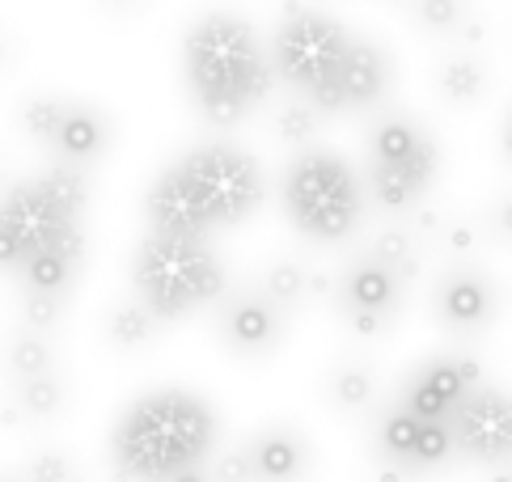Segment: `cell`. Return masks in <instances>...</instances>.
Here are the masks:
<instances>
[{"mask_svg": "<svg viewBox=\"0 0 512 482\" xmlns=\"http://www.w3.org/2000/svg\"><path fill=\"white\" fill-rule=\"evenodd\" d=\"M216 330H221L225 347L237 351V356H263L284 335V309L263 288L233 292V296H221Z\"/></svg>", "mask_w": 512, "mask_h": 482, "instance_id": "14", "label": "cell"}, {"mask_svg": "<svg viewBox=\"0 0 512 482\" xmlns=\"http://www.w3.org/2000/svg\"><path fill=\"white\" fill-rule=\"evenodd\" d=\"M221 444L216 406L182 385L149 389L123 406L111 428V474L115 482H174L208 470Z\"/></svg>", "mask_w": 512, "mask_h": 482, "instance_id": "4", "label": "cell"}, {"mask_svg": "<svg viewBox=\"0 0 512 482\" xmlns=\"http://www.w3.org/2000/svg\"><path fill=\"white\" fill-rule=\"evenodd\" d=\"M479 385H483V364L479 360L436 356V360H424L407 377V385H402L394 406H402L407 415H419V419L449 423L457 415V406H462Z\"/></svg>", "mask_w": 512, "mask_h": 482, "instance_id": "12", "label": "cell"}, {"mask_svg": "<svg viewBox=\"0 0 512 482\" xmlns=\"http://www.w3.org/2000/svg\"><path fill=\"white\" fill-rule=\"evenodd\" d=\"M411 17L436 39H453L466 26V0H411Z\"/></svg>", "mask_w": 512, "mask_h": 482, "instance_id": "18", "label": "cell"}, {"mask_svg": "<svg viewBox=\"0 0 512 482\" xmlns=\"http://www.w3.org/2000/svg\"><path fill=\"white\" fill-rule=\"evenodd\" d=\"M377 444H381V457L402 474H428L436 466H445L449 457H457L449 423L407 415L402 406H390V415L381 419Z\"/></svg>", "mask_w": 512, "mask_h": 482, "instance_id": "13", "label": "cell"}, {"mask_svg": "<svg viewBox=\"0 0 512 482\" xmlns=\"http://www.w3.org/2000/svg\"><path fill=\"white\" fill-rule=\"evenodd\" d=\"M318 110L314 106H305V102H284L280 106V115H276V132H280V140H288V144H309L314 140V132H318Z\"/></svg>", "mask_w": 512, "mask_h": 482, "instance_id": "24", "label": "cell"}, {"mask_svg": "<svg viewBox=\"0 0 512 482\" xmlns=\"http://www.w3.org/2000/svg\"><path fill=\"white\" fill-rule=\"evenodd\" d=\"M496 220H500V233H504V237H512V199H508L504 208L496 212Z\"/></svg>", "mask_w": 512, "mask_h": 482, "instance_id": "26", "label": "cell"}, {"mask_svg": "<svg viewBox=\"0 0 512 482\" xmlns=\"http://www.w3.org/2000/svg\"><path fill=\"white\" fill-rule=\"evenodd\" d=\"M496 284L474 267L445 271V280L436 284V318H441L457 335H474V330L491 326L496 318Z\"/></svg>", "mask_w": 512, "mask_h": 482, "instance_id": "15", "label": "cell"}, {"mask_svg": "<svg viewBox=\"0 0 512 482\" xmlns=\"http://www.w3.org/2000/svg\"><path fill=\"white\" fill-rule=\"evenodd\" d=\"M246 466H250V482H301L309 474V444L305 436H297L292 428H263L254 432L246 444Z\"/></svg>", "mask_w": 512, "mask_h": 482, "instance_id": "16", "label": "cell"}, {"mask_svg": "<svg viewBox=\"0 0 512 482\" xmlns=\"http://www.w3.org/2000/svg\"><path fill=\"white\" fill-rule=\"evenodd\" d=\"M284 216L305 241L335 246L352 237L364 216V187L352 161H343L331 148H305L284 170L280 182Z\"/></svg>", "mask_w": 512, "mask_h": 482, "instance_id": "7", "label": "cell"}, {"mask_svg": "<svg viewBox=\"0 0 512 482\" xmlns=\"http://www.w3.org/2000/svg\"><path fill=\"white\" fill-rule=\"evenodd\" d=\"M407 296V275L394 271L386 258H377L373 250L360 254L339 280V305L343 318L356 335H381L402 309Z\"/></svg>", "mask_w": 512, "mask_h": 482, "instance_id": "10", "label": "cell"}, {"mask_svg": "<svg viewBox=\"0 0 512 482\" xmlns=\"http://www.w3.org/2000/svg\"><path fill=\"white\" fill-rule=\"evenodd\" d=\"M436 89H441L453 106H470V102L483 98L487 68L474 60V55H449V60L441 64V72H436Z\"/></svg>", "mask_w": 512, "mask_h": 482, "instance_id": "17", "label": "cell"}, {"mask_svg": "<svg viewBox=\"0 0 512 482\" xmlns=\"http://www.w3.org/2000/svg\"><path fill=\"white\" fill-rule=\"evenodd\" d=\"M504 153H508V161H512V115H508V123H504Z\"/></svg>", "mask_w": 512, "mask_h": 482, "instance_id": "28", "label": "cell"}, {"mask_svg": "<svg viewBox=\"0 0 512 482\" xmlns=\"http://www.w3.org/2000/svg\"><path fill=\"white\" fill-rule=\"evenodd\" d=\"M229 288L225 258L212 241L144 233L132 254V301L149 309L157 326L195 318L199 309L221 305Z\"/></svg>", "mask_w": 512, "mask_h": 482, "instance_id": "6", "label": "cell"}, {"mask_svg": "<svg viewBox=\"0 0 512 482\" xmlns=\"http://www.w3.org/2000/svg\"><path fill=\"white\" fill-rule=\"evenodd\" d=\"M263 199L267 174L254 153L229 140H208L187 148L153 178L144 195V220L149 233L212 241L216 233L246 225Z\"/></svg>", "mask_w": 512, "mask_h": 482, "instance_id": "3", "label": "cell"}, {"mask_svg": "<svg viewBox=\"0 0 512 482\" xmlns=\"http://www.w3.org/2000/svg\"><path fill=\"white\" fill-rule=\"evenodd\" d=\"M106 335H111L115 347H144L153 335H157V322L149 318V309L127 301L119 309H111V318H106Z\"/></svg>", "mask_w": 512, "mask_h": 482, "instance_id": "19", "label": "cell"}, {"mask_svg": "<svg viewBox=\"0 0 512 482\" xmlns=\"http://www.w3.org/2000/svg\"><path fill=\"white\" fill-rule=\"evenodd\" d=\"M9 368H13V377H17V381L51 373V347L43 343V335H26V339H17V343L9 347Z\"/></svg>", "mask_w": 512, "mask_h": 482, "instance_id": "23", "label": "cell"}, {"mask_svg": "<svg viewBox=\"0 0 512 482\" xmlns=\"http://www.w3.org/2000/svg\"><path fill=\"white\" fill-rule=\"evenodd\" d=\"M174 482H212V474H208V470H195V474H182V478H174Z\"/></svg>", "mask_w": 512, "mask_h": 482, "instance_id": "27", "label": "cell"}, {"mask_svg": "<svg viewBox=\"0 0 512 482\" xmlns=\"http://www.w3.org/2000/svg\"><path fill=\"white\" fill-rule=\"evenodd\" d=\"M17 406H22L26 415H34V419L56 415L60 406H64V385H60V377H56V373H43V377L17 381Z\"/></svg>", "mask_w": 512, "mask_h": 482, "instance_id": "20", "label": "cell"}, {"mask_svg": "<svg viewBox=\"0 0 512 482\" xmlns=\"http://www.w3.org/2000/svg\"><path fill=\"white\" fill-rule=\"evenodd\" d=\"M441 170V148L415 119L390 115L369 132V195L381 212H415Z\"/></svg>", "mask_w": 512, "mask_h": 482, "instance_id": "8", "label": "cell"}, {"mask_svg": "<svg viewBox=\"0 0 512 482\" xmlns=\"http://www.w3.org/2000/svg\"><path fill=\"white\" fill-rule=\"evenodd\" d=\"M331 398L339 411H360V406H369V398H373V377L364 373V368L347 364L331 377Z\"/></svg>", "mask_w": 512, "mask_h": 482, "instance_id": "22", "label": "cell"}, {"mask_svg": "<svg viewBox=\"0 0 512 482\" xmlns=\"http://www.w3.org/2000/svg\"><path fill=\"white\" fill-rule=\"evenodd\" d=\"M89 178L72 165L17 182L0 195V271L17 275L26 296L64 301L85 258Z\"/></svg>", "mask_w": 512, "mask_h": 482, "instance_id": "1", "label": "cell"}, {"mask_svg": "<svg viewBox=\"0 0 512 482\" xmlns=\"http://www.w3.org/2000/svg\"><path fill=\"white\" fill-rule=\"evenodd\" d=\"M271 68L318 115L369 110L390 89V55L377 43L360 39L339 17L292 5L271 34Z\"/></svg>", "mask_w": 512, "mask_h": 482, "instance_id": "2", "label": "cell"}, {"mask_svg": "<svg viewBox=\"0 0 512 482\" xmlns=\"http://www.w3.org/2000/svg\"><path fill=\"white\" fill-rule=\"evenodd\" d=\"M263 292L288 313L292 305L305 301V292H309V271H305L301 263H271L267 280H263Z\"/></svg>", "mask_w": 512, "mask_h": 482, "instance_id": "21", "label": "cell"}, {"mask_svg": "<svg viewBox=\"0 0 512 482\" xmlns=\"http://www.w3.org/2000/svg\"><path fill=\"white\" fill-rule=\"evenodd\" d=\"M453 453L479 466H508L512 461V394L496 385H479L449 419Z\"/></svg>", "mask_w": 512, "mask_h": 482, "instance_id": "11", "label": "cell"}, {"mask_svg": "<svg viewBox=\"0 0 512 482\" xmlns=\"http://www.w3.org/2000/svg\"><path fill=\"white\" fill-rule=\"evenodd\" d=\"M22 127L34 144L56 153V165H72V170L94 165L111 144V123L102 110L72 98H30L22 106Z\"/></svg>", "mask_w": 512, "mask_h": 482, "instance_id": "9", "label": "cell"}, {"mask_svg": "<svg viewBox=\"0 0 512 482\" xmlns=\"http://www.w3.org/2000/svg\"><path fill=\"white\" fill-rule=\"evenodd\" d=\"M30 482H77V470L68 466V457L43 453V457L30 466Z\"/></svg>", "mask_w": 512, "mask_h": 482, "instance_id": "25", "label": "cell"}, {"mask_svg": "<svg viewBox=\"0 0 512 482\" xmlns=\"http://www.w3.org/2000/svg\"><path fill=\"white\" fill-rule=\"evenodd\" d=\"M111 5H119V9H127V5H136V0H111Z\"/></svg>", "mask_w": 512, "mask_h": 482, "instance_id": "29", "label": "cell"}, {"mask_svg": "<svg viewBox=\"0 0 512 482\" xmlns=\"http://www.w3.org/2000/svg\"><path fill=\"white\" fill-rule=\"evenodd\" d=\"M182 85L191 106L212 127H237L254 115L276 85L271 51L254 34V26L237 13H204L182 34Z\"/></svg>", "mask_w": 512, "mask_h": 482, "instance_id": "5", "label": "cell"}]
</instances>
